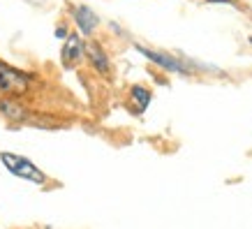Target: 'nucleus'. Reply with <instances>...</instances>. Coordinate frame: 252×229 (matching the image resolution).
<instances>
[{"label": "nucleus", "mask_w": 252, "mask_h": 229, "mask_svg": "<svg viewBox=\"0 0 252 229\" xmlns=\"http://www.w3.org/2000/svg\"><path fill=\"white\" fill-rule=\"evenodd\" d=\"M0 162H2V167L7 169L9 174L16 176V178H21V181H28V183H32V185H44L46 183L44 171H42L35 162H31L28 158H23V155L2 151L0 153Z\"/></svg>", "instance_id": "obj_1"}, {"label": "nucleus", "mask_w": 252, "mask_h": 229, "mask_svg": "<svg viewBox=\"0 0 252 229\" xmlns=\"http://www.w3.org/2000/svg\"><path fill=\"white\" fill-rule=\"evenodd\" d=\"M28 91H31V76L0 61V95L19 98V95H26Z\"/></svg>", "instance_id": "obj_2"}, {"label": "nucleus", "mask_w": 252, "mask_h": 229, "mask_svg": "<svg viewBox=\"0 0 252 229\" xmlns=\"http://www.w3.org/2000/svg\"><path fill=\"white\" fill-rule=\"evenodd\" d=\"M139 54L148 58L151 63H155L158 67L167 69V72H178V74H185V72H190V69L185 67V63L181 58H176V56L167 54V51H158V49H148V46H141V44H134Z\"/></svg>", "instance_id": "obj_3"}, {"label": "nucleus", "mask_w": 252, "mask_h": 229, "mask_svg": "<svg viewBox=\"0 0 252 229\" xmlns=\"http://www.w3.org/2000/svg\"><path fill=\"white\" fill-rule=\"evenodd\" d=\"M86 56V44L81 35L77 33H69L65 44H63V51H61V63L65 69H72L77 63H81V58Z\"/></svg>", "instance_id": "obj_4"}, {"label": "nucleus", "mask_w": 252, "mask_h": 229, "mask_svg": "<svg viewBox=\"0 0 252 229\" xmlns=\"http://www.w3.org/2000/svg\"><path fill=\"white\" fill-rule=\"evenodd\" d=\"M72 19L77 21V28L81 31V35H86V37L95 35V28L99 26V16L95 14L88 5H77V7L72 9Z\"/></svg>", "instance_id": "obj_5"}, {"label": "nucleus", "mask_w": 252, "mask_h": 229, "mask_svg": "<svg viewBox=\"0 0 252 229\" xmlns=\"http://www.w3.org/2000/svg\"><path fill=\"white\" fill-rule=\"evenodd\" d=\"M0 114L12 123H28V118H31V111L26 109V104H21L12 95H2L0 98Z\"/></svg>", "instance_id": "obj_6"}, {"label": "nucleus", "mask_w": 252, "mask_h": 229, "mask_svg": "<svg viewBox=\"0 0 252 229\" xmlns=\"http://www.w3.org/2000/svg\"><path fill=\"white\" fill-rule=\"evenodd\" d=\"M86 58L91 61L93 69H95L99 76H109V74H111V61H109L107 51L102 49V44H99V42H91V44H86Z\"/></svg>", "instance_id": "obj_7"}, {"label": "nucleus", "mask_w": 252, "mask_h": 229, "mask_svg": "<svg viewBox=\"0 0 252 229\" xmlns=\"http://www.w3.org/2000/svg\"><path fill=\"white\" fill-rule=\"evenodd\" d=\"M130 99H132V104L137 107V114H144L146 109H148V104H151V99H153V93H151V88H146V86L134 84L130 88Z\"/></svg>", "instance_id": "obj_8"}, {"label": "nucleus", "mask_w": 252, "mask_h": 229, "mask_svg": "<svg viewBox=\"0 0 252 229\" xmlns=\"http://www.w3.org/2000/svg\"><path fill=\"white\" fill-rule=\"evenodd\" d=\"M54 35L58 39H67L69 33H67V28H65V26H56V33H54Z\"/></svg>", "instance_id": "obj_9"}, {"label": "nucleus", "mask_w": 252, "mask_h": 229, "mask_svg": "<svg viewBox=\"0 0 252 229\" xmlns=\"http://www.w3.org/2000/svg\"><path fill=\"white\" fill-rule=\"evenodd\" d=\"M206 5H236V0H206Z\"/></svg>", "instance_id": "obj_10"}, {"label": "nucleus", "mask_w": 252, "mask_h": 229, "mask_svg": "<svg viewBox=\"0 0 252 229\" xmlns=\"http://www.w3.org/2000/svg\"><path fill=\"white\" fill-rule=\"evenodd\" d=\"M250 44H252V35H250Z\"/></svg>", "instance_id": "obj_11"}]
</instances>
